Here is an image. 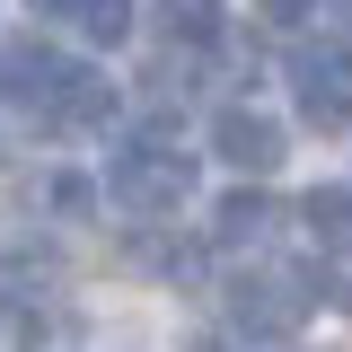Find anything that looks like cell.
Here are the masks:
<instances>
[{
	"label": "cell",
	"instance_id": "obj_6",
	"mask_svg": "<svg viewBox=\"0 0 352 352\" xmlns=\"http://www.w3.org/2000/svg\"><path fill=\"white\" fill-rule=\"evenodd\" d=\"M308 291H317V300H335V308H352V229H344V238H317Z\"/></svg>",
	"mask_w": 352,
	"mask_h": 352
},
{
	"label": "cell",
	"instance_id": "obj_10",
	"mask_svg": "<svg viewBox=\"0 0 352 352\" xmlns=\"http://www.w3.org/2000/svg\"><path fill=\"white\" fill-rule=\"evenodd\" d=\"M264 9H273V18H308V0H264Z\"/></svg>",
	"mask_w": 352,
	"mask_h": 352
},
{
	"label": "cell",
	"instance_id": "obj_3",
	"mask_svg": "<svg viewBox=\"0 0 352 352\" xmlns=\"http://www.w3.org/2000/svg\"><path fill=\"white\" fill-rule=\"evenodd\" d=\"M308 300H317L308 273H247V282L229 291V317H238L247 335H291L308 317Z\"/></svg>",
	"mask_w": 352,
	"mask_h": 352
},
{
	"label": "cell",
	"instance_id": "obj_9",
	"mask_svg": "<svg viewBox=\"0 0 352 352\" xmlns=\"http://www.w3.org/2000/svg\"><path fill=\"white\" fill-rule=\"evenodd\" d=\"M159 18H168V36H185V44H203L220 27V0H159Z\"/></svg>",
	"mask_w": 352,
	"mask_h": 352
},
{
	"label": "cell",
	"instance_id": "obj_4",
	"mask_svg": "<svg viewBox=\"0 0 352 352\" xmlns=\"http://www.w3.org/2000/svg\"><path fill=\"white\" fill-rule=\"evenodd\" d=\"M212 150H220V168L264 176V168H282V124H273V115H247V106H229V115H212Z\"/></svg>",
	"mask_w": 352,
	"mask_h": 352
},
{
	"label": "cell",
	"instance_id": "obj_7",
	"mask_svg": "<svg viewBox=\"0 0 352 352\" xmlns=\"http://www.w3.org/2000/svg\"><path fill=\"white\" fill-rule=\"evenodd\" d=\"M264 229H273V203H264V194H229V203H220V220H212L220 247H247V238H264Z\"/></svg>",
	"mask_w": 352,
	"mask_h": 352
},
{
	"label": "cell",
	"instance_id": "obj_11",
	"mask_svg": "<svg viewBox=\"0 0 352 352\" xmlns=\"http://www.w3.org/2000/svg\"><path fill=\"white\" fill-rule=\"evenodd\" d=\"M36 9H80V0H36Z\"/></svg>",
	"mask_w": 352,
	"mask_h": 352
},
{
	"label": "cell",
	"instance_id": "obj_2",
	"mask_svg": "<svg viewBox=\"0 0 352 352\" xmlns=\"http://www.w3.org/2000/svg\"><path fill=\"white\" fill-rule=\"evenodd\" d=\"M291 97H300V115H308L317 132L352 124V44H344V36L300 44V53H291Z\"/></svg>",
	"mask_w": 352,
	"mask_h": 352
},
{
	"label": "cell",
	"instance_id": "obj_8",
	"mask_svg": "<svg viewBox=\"0 0 352 352\" xmlns=\"http://www.w3.org/2000/svg\"><path fill=\"white\" fill-rule=\"evenodd\" d=\"M80 36L88 44H124L132 36V0H80Z\"/></svg>",
	"mask_w": 352,
	"mask_h": 352
},
{
	"label": "cell",
	"instance_id": "obj_1",
	"mask_svg": "<svg viewBox=\"0 0 352 352\" xmlns=\"http://www.w3.org/2000/svg\"><path fill=\"white\" fill-rule=\"evenodd\" d=\"M106 194H115L124 212H141V220L176 212V203L194 194V168H185V150H176V124H168V115H150V124H141L124 150H115V168H106Z\"/></svg>",
	"mask_w": 352,
	"mask_h": 352
},
{
	"label": "cell",
	"instance_id": "obj_5",
	"mask_svg": "<svg viewBox=\"0 0 352 352\" xmlns=\"http://www.w3.org/2000/svg\"><path fill=\"white\" fill-rule=\"evenodd\" d=\"M124 115V88H106L97 71H71V80L53 88V124L62 132H97V124H115Z\"/></svg>",
	"mask_w": 352,
	"mask_h": 352
}]
</instances>
